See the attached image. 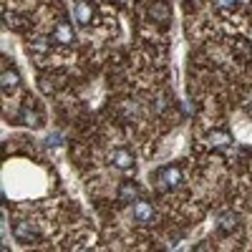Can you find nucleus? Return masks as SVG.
<instances>
[{
	"label": "nucleus",
	"instance_id": "obj_10",
	"mask_svg": "<svg viewBox=\"0 0 252 252\" xmlns=\"http://www.w3.org/2000/svg\"><path fill=\"white\" fill-rule=\"evenodd\" d=\"M149 13H152V18L161 20V23H164V20H169V8H166V3H161V0L149 8Z\"/></svg>",
	"mask_w": 252,
	"mask_h": 252
},
{
	"label": "nucleus",
	"instance_id": "obj_7",
	"mask_svg": "<svg viewBox=\"0 0 252 252\" xmlns=\"http://www.w3.org/2000/svg\"><path fill=\"white\" fill-rule=\"evenodd\" d=\"M35 235H38L35 224H31V222H18L15 224V237L20 242H31V240H35Z\"/></svg>",
	"mask_w": 252,
	"mask_h": 252
},
{
	"label": "nucleus",
	"instance_id": "obj_5",
	"mask_svg": "<svg viewBox=\"0 0 252 252\" xmlns=\"http://www.w3.org/2000/svg\"><path fill=\"white\" fill-rule=\"evenodd\" d=\"M111 161L116 169H131L134 166V154L129 149H114L111 152Z\"/></svg>",
	"mask_w": 252,
	"mask_h": 252
},
{
	"label": "nucleus",
	"instance_id": "obj_13",
	"mask_svg": "<svg viewBox=\"0 0 252 252\" xmlns=\"http://www.w3.org/2000/svg\"><path fill=\"white\" fill-rule=\"evenodd\" d=\"M215 5L222 8V10H232L237 5V0H215Z\"/></svg>",
	"mask_w": 252,
	"mask_h": 252
},
{
	"label": "nucleus",
	"instance_id": "obj_9",
	"mask_svg": "<svg viewBox=\"0 0 252 252\" xmlns=\"http://www.w3.org/2000/svg\"><path fill=\"white\" fill-rule=\"evenodd\" d=\"M235 227H237V215L224 212V215L220 217V229H222V232H232Z\"/></svg>",
	"mask_w": 252,
	"mask_h": 252
},
{
	"label": "nucleus",
	"instance_id": "obj_3",
	"mask_svg": "<svg viewBox=\"0 0 252 252\" xmlns=\"http://www.w3.org/2000/svg\"><path fill=\"white\" fill-rule=\"evenodd\" d=\"M53 38L58 40V43H73L76 33H73V28H71L68 20H58L56 28H53Z\"/></svg>",
	"mask_w": 252,
	"mask_h": 252
},
{
	"label": "nucleus",
	"instance_id": "obj_12",
	"mask_svg": "<svg viewBox=\"0 0 252 252\" xmlns=\"http://www.w3.org/2000/svg\"><path fill=\"white\" fill-rule=\"evenodd\" d=\"M20 119H23V124H28V126H40V121H38V114L35 111H31L28 106L20 111Z\"/></svg>",
	"mask_w": 252,
	"mask_h": 252
},
{
	"label": "nucleus",
	"instance_id": "obj_8",
	"mask_svg": "<svg viewBox=\"0 0 252 252\" xmlns=\"http://www.w3.org/2000/svg\"><path fill=\"white\" fill-rule=\"evenodd\" d=\"M136 194H139V187H136L134 182H124V184H121V189H119V199H121V202L136 199Z\"/></svg>",
	"mask_w": 252,
	"mask_h": 252
},
{
	"label": "nucleus",
	"instance_id": "obj_14",
	"mask_svg": "<svg viewBox=\"0 0 252 252\" xmlns=\"http://www.w3.org/2000/svg\"><path fill=\"white\" fill-rule=\"evenodd\" d=\"M48 146H56L58 144V134H53V136H48V141H46Z\"/></svg>",
	"mask_w": 252,
	"mask_h": 252
},
{
	"label": "nucleus",
	"instance_id": "obj_11",
	"mask_svg": "<svg viewBox=\"0 0 252 252\" xmlns=\"http://www.w3.org/2000/svg\"><path fill=\"white\" fill-rule=\"evenodd\" d=\"M18 86V71H3V91H13Z\"/></svg>",
	"mask_w": 252,
	"mask_h": 252
},
{
	"label": "nucleus",
	"instance_id": "obj_4",
	"mask_svg": "<svg viewBox=\"0 0 252 252\" xmlns=\"http://www.w3.org/2000/svg\"><path fill=\"white\" fill-rule=\"evenodd\" d=\"M131 217H134L139 224H146V222H152L154 209H152V204H149V202H136V204L131 207Z\"/></svg>",
	"mask_w": 252,
	"mask_h": 252
},
{
	"label": "nucleus",
	"instance_id": "obj_1",
	"mask_svg": "<svg viewBox=\"0 0 252 252\" xmlns=\"http://www.w3.org/2000/svg\"><path fill=\"white\" fill-rule=\"evenodd\" d=\"M154 179L159 182L161 189H172L182 182V169L179 166H161V169L154 174Z\"/></svg>",
	"mask_w": 252,
	"mask_h": 252
},
{
	"label": "nucleus",
	"instance_id": "obj_6",
	"mask_svg": "<svg viewBox=\"0 0 252 252\" xmlns=\"http://www.w3.org/2000/svg\"><path fill=\"white\" fill-rule=\"evenodd\" d=\"M76 20H78V26H89L91 20H94V8L91 3H86V0H78L76 3Z\"/></svg>",
	"mask_w": 252,
	"mask_h": 252
},
{
	"label": "nucleus",
	"instance_id": "obj_2",
	"mask_svg": "<svg viewBox=\"0 0 252 252\" xmlns=\"http://www.w3.org/2000/svg\"><path fill=\"white\" fill-rule=\"evenodd\" d=\"M207 141L212 149H227V146H232V134L224 131V129H215V131H209Z\"/></svg>",
	"mask_w": 252,
	"mask_h": 252
}]
</instances>
